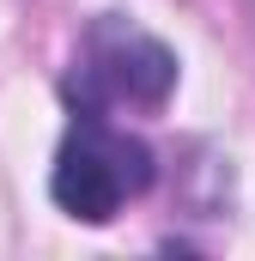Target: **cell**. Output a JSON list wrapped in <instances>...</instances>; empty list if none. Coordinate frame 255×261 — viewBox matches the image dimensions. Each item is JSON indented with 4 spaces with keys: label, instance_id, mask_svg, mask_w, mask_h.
Masks as SVG:
<instances>
[{
    "label": "cell",
    "instance_id": "cell-1",
    "mask_svg": "<svg viewBox=\"0 0 255 261\" xmlns=\"http://www.w3.org/2000/svg\"><path fill=\"white\" fill-rule=\"evenodd\" d=\"M158 176V158L146 140H134L97 110H73L61 152H55V176L49 195L61 213H73L79 225H110L134 195H146Z\"/></svg>",
    "mask_w": 255,
    "mask_h": 261
},
{
    "label": "cell",
    "instance_id": "cell-2",
    "mask_svg": "<svg viewBox=\"0 0 255 261\" xmlns=\"http://www.w3.org/2000/svg\"><path fill=\"white\" fill-rule=\"evenodd\" d=\"M176 91V55L146 37L140 24H128L116 12L91 18V31L79 37V55L67 73V97L73 110H158Z\"/></svg>",
    "mask_w": 255,
    "mask_h": 261
}]
</instances>
